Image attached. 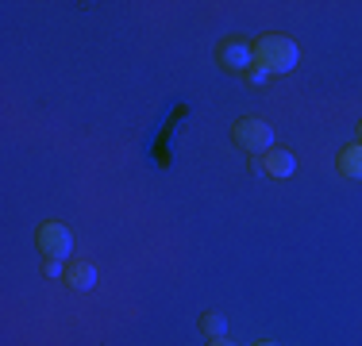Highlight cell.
<instances>
[{
    "mask_svg": "<svg viewBox=\"0 0 362 346\" xmlns=\"http://www.w3.org/2000/svg\"><path fill=\"white\" fill-rule=\"evenodd\" d=\"M251 50L258 69H270V73H289L297 66V42L289 35H262Z\"/></svg>",
    "mask_w": 362,
    "mask_h": 346,
    "instance_id": "1",
    "label": "cell"
},
{
    "mask_svg": "<svg viewBox=\"0 0 362 346\" xmlns=\"http://www.w3.org/2000/svg\"><path fill=\"white\" fill-rule=\"evenodd\" d=\"M231 135H235V143L243 146V150H251V154H262V150H270V143H274V131H270V124H266V119H255V116L239 119V124L231 127Z\"/></svg>",
    "mask_w": 362,
    "mask_h": 346,
    "instance_id": "2",
    "label": "cell"
},
{
    "mask_svg": "<svg viewBox=\"0 0 362 346\" xmlns=\"http://www.w3.org/2000/svg\"><path fill=\"white\" fill-rule=\"evenodd\" d=\"M39 250L47 258H70V250H74V235L66 231V223H58V220H47L39 227Z\"/></svg>",
    "mask_w": 362,
    "mask_h": 346,
    "instance_id": "3",
    "label": "cell"
},
{
    "mask_svg": "<svg viewBox=\"0 0 362 346\" xmlns=\"http://www.w3.org/2000/svg\"><path fill=\"white\" fill-rule=\"evenodd\" d=\"M251 58H255V50L239 39H223L216 47V62L228 69V73H243V69L251 66Z\"/></svg>",
    "mask_w": 362,
    "mask_h": 346,
    "instance_id": "4",
    "label": "cell"
},
{
    "mask_svg": "<svg viewBox=\"0 0 362 346\" xmlns=\"http://www.w3.org/2000/svg\"><path fill=\"white\" fill-rule=\"evenodd\" d=\"M262 169L270 173V177H289V173L297 169V162H293L289 150H274V146H270V154H266Z\"/></svg>",
    "mask_w": 362,
    "mask_h": 346,
    "instance_id": "5",
    "label": "cell"
},
{
    "mask_svg": "<svg viewBox=\"0 0 362 346\" xmlns=\"http://www.w3.org/2000/svg\"><path fill=\"white\" fill-rule=\"evenodd\" d=\"M66 281H70L74 289L89 292L93 285H97V270H93L89 262H70V266H66Z\"/></svg>",
    "mask_w": 362,
    "mask_h": 346,
    "instance_id": "6",
    "label": "cell"
},
{
    "mask_svg": "<svg viewBox=\"0 0 362 346\" xmlns=\"http://www.w3.org/2000/svg\"><path fill=\"white\" fill-rule=\"evenodd\" d=\"M339 173H343V177H355V181H362V143L347 146V150L339 154Z\"/></svg>",
    "mask_w": 362,
    "mask_h": 346,
    "instance_id": "7",
    "label": "cell"
},
{
    "mask_svg": "<svg viewBox=\"0 0 362 346\" xmlns=\"http://www.w3.org/2000/svg\"><path fill=\"white\" fill-rule=\"evenodd\" d=\"M201 335H209V339H223V335H228V319H223L220 311H204V316H201Z\"/></svg>",
    "mask_w": 362,
    "mask_h": 346,
    "instance_id": "8",
    "label": "cell"
},
{
    "mask_svg": "<svg viewBox=\"0 0 362 346\" xmlns=\"http://www.w3.org/2000/svg\"><path fill=\"white\" fill-rule=\"evenodd\" d=\"M42 273H47V277H62V266H58V258H47V266H42Z\"/></svg>",
    "mask_w": 362,
    "mask_h": 346,
    "instance_id": "9",
    "label": "cell"
},
{
    "mask_svg": "<svg viewBox=\"0 0 362 346\" xmlns=\"http://www.w3.org/2000/svg\"><path fill=\"white\" fill-rule=\"evenodd\" d=\"M247 81H251V85H262V81H266V69H251V73H247Z\"/></svg>",
    "mask_w": 362,
    "mask_h": 346,
    "instance_id": "10",
    "label": "cell"
},
{
    "mask_svg": "<svg viewBox=\"0 0 362 346\" xmlns=\"http://www.w3.org/2000/svg\"><path fill=\"white\" fill-rule=\"evenodd\" d=\"M209 346H235V342H231V339H212Z\"/></svg>",
    "mask_w": 362,
    "mask_h": 346,
    "instance_id": "11",
    "label": "cell"
},
{
    "mask_svg": "<svg viewBox=\"0 0 362 346\" xmlns=\"http://www.w3.org/2000/svg\"><path fill=\"white\" fill-rule=\"evenodd\" d=\"M255 346H274V342H255Z\"/></svg>",
    "mask_w": 362,
    "mask_h": 346,
    "instance_id": "12",
    "label": "cell"
},
{
    "mask_svg": "<svg viewBox=\"0 0 362 346\" xmlns=\"http://www.w3.org/2000/svg\"><path fill=\"white\" fill-rule=\"evenodd\" d=\"M358 143H362V124H358Z\"/></svg>",
    "mask_w": 362,
    "mask_h": 346,
    "instance_id": "13",
    "label": "cell"
}]
</instances>
